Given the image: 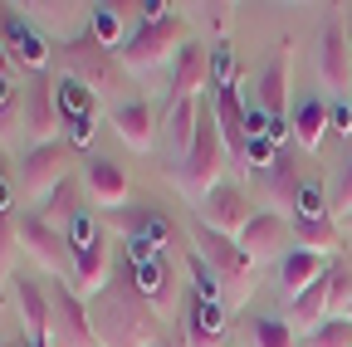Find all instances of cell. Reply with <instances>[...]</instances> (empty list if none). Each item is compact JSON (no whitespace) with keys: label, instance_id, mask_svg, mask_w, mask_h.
<instances>
[{"label":"cell","instance_id":"cell-10","mask_svg":"<svg viewBox=\"0 0 352 347\" xmlns=\"http://www.w3.org/2000/svg\"><path fill=\"white\" fill-rule=\"evenodd\" d=\"M0 39H6V49H10V64L15 69H30V74H50V34H39L20 5H0Z\"/></svg>","mask_w":352,"mask_h":347},{"label":"cell","instance_id":"cell-40","mask_svg":"<svg viewBox=\"0 0 352 347\" xmlns=\"http://www.w3.org/2000/svg\"><path fill=\"white\" fill-rule=\"evenodd\" d=\"M10 196H15V177H10V161L0 157V215H15L10 210Z\"/></svg>","mask_w":352,"mask_h":347},{"label":"cell","instance_id":"cell-29","mask_svg":"<svg viewBox=\"0 0 352 347\" xmlns=\"http://www.w3.org/2000/svg\"><path fill=\"white\" fill-rule=\"evenodd\" d=\"M289 230H294L298 249H314V254L338 245V221H303V215H289Z\"/></svg>","mask_w":352,"mask_h":347},{"label":"cell","instance_id":"cell-49","mask_svg":"<svg viewBox=\"0 0 352 347\" xmlns=\"http://www.w3.org/2000/svg\"><path fill=\"white\" fill-rule=\"evenodd\" d=\"M157 347H171V342H157Z\"/></svg>","mask_w":352,"mask_h":347},{"label":"cell","instance_id":"cell-37","mask_svg":"<svg viewBox=\"0 0 352 347\" xmlns=\"http://www.w3.org/2000/svg\"><path fill=\"white\" fill-rule=\"evenodd\" d=\"M235 83V59H230V45H215L210 49V89H226Z\"/></svg>","mask_w":352,"mask_h":347},{"label":"cell","instance_id":"cell-14","mask_svg":"<svg viewBox=\"0 0 352 347\" xmlns=\"http://www.w3.org/2000/svg\"><path fill=\"white\" fill-rule=\"evenodd\" d=\"M83 191L94 196V205H103V210H122V201L132 196V181L122 177L118 161L88 152V157H83Z\"/></svg>","mask_w":352,"mask_h":347},{"label":"cell","instance_id":"cell-47","mask_svg":"<svg viewBox=\"0 0 352 347\" xmlns=\"http://www.w3.org/2000/svg\"><path fill=\"white\" fill-rule=\"evenodd\" d=\"M342 225H347V230H352V215H347V221H342Z\"/></svg>","mask_w":352,"mask_h":347},{"label":"cell","instance_id":"cell-22","mask_svg":"<svg viewBox=\"0 0 352 347\" xmlns=\"http://www.w3.org/2000/svg\"><path fill=\"white\" fill-rule=\"evenodd\" d=\"M201 108H206V98H182V103L166 108V147H171L176 161H186V152H191V142H196Z\"/></svg>","mask_w":352,"mask_h":347},{"label":"cell","instance_id":"cell-5","mask_svg":"<svg viewBox=\"0 0 352 347\" xmlns=\"http://www.w3.org/2000/svg\"><path fill=\"white\" fill-rule=\"evenodd\" d=\"M182 45H186V20H182V15H162V20H152V25L127 30V45L118 49V59H122L127 74H147V69H157L162 59L182 54Z\"/></svg>","mask_w":352,"mask_h":347},{"label":"cell","instance_id":"cell-32","mask_svg":"<svg viewBox=\"0 0 352 347\" xmlns=\"http://www.w3.org/2000/svg\"><path fill=\"white\" fill-rule=\"evenodd\" d=\"M333 196L318 186V181H303V191H298V201H294V210L289 215H303V221H333V205H328Z\"/></svg>","mask_w":352,"mask_h":347},{"label":"cell","instance_id":"cell-13","mask_svg":"<svg viewBox=\"0 0 352 347\" xmlns=\"http://www.w3.org/2000/svg\"><path fill=\"white\" fill-rule=\"evenodd\" d=\"M196 221L210 225V230H220V235H230V240H240V230L254 221V215H250V196H245L240 186H230V181H220V186L196 205Z\"/></svg>","mask_w":352,"mask_h":347},{"label":"cell","instance_id":"cell-44","mask_svg":"<svg viewBox=\"0 0 352 347\" xmlns=\"http://www.w3.org/2000/svg\"><path fill=\"white\" fill-rule=\"evenodd\" d=\"M0 347H25V337H15V342H0Z\"/></svg>","mask_w":352,"mask_h":347},{"label":"cell","instance_id":"cell-19","mask_svg":"<svg viewBox=\"0 0 352 347\" xmlns=\"http://www.w3.org/2000/svg\"><path fill=\"white\" fill-rule=\"evenodd\" d=\"M132 274H138V289H142V298L157 313H166L176 303V265H171V254H157V259H147V265H132Z\"/></svg>","mask_w":352,"mask_h":347},{"label":"cell","instance_id":"cell-35","mask_svg":"<svg viewBox=\"0 0 352 347\" xmlns=\"http://www.w3.org/2000/svg\"><path fill=\"white\" fill-rule=\"evenodd\" d=\"M303 347H352V318H328L318 328H308Z\"/></svg>","mask_w":352,"mask_h":347},{"label":"cell","instance_id":"cell-30","mask_svg":"<svg viewBox=\"0 0 352 347\" xmlns=\"http://www.w3.org/2000/svg\"><path fill=\"white\" fill-rule=\"evenodd\" d=\"M264 186H270V196H274L279 205H289V210H294V201H298V191H303V186H298L294 161H289L284 152L274 157V166H270V171H264Z\"/></svg>","mask_w":352,"mask_h":347},{"label":"cell","instance_id":"cell-25","mask_svg":"<svg viewBox=\"0 0 352 347\" xmlns=\"http://www.w3.org/2000/svg\"><path fill=\"white\" fill-rule=\"evenodd\" d=\"M59 117L64 122H83V117H94L98 122V93L94 89H83L78 78H59Z\"/></svg>","mask_w":352,"mask_h":347},{"label":"cell","instance_id":"cell-3","mask_svg":"<svg viewBox=\"0 0 352 347\" xmlns=\"http://www.w3.org/2000/svg\"><path fill=\"white\" fill-rule=\"evenodd\" d=\"M59 54V64H64V74L69 78H78L83 89H94L98 98H108V93H118V89H127V69H122V59L108 49V45H98L94 34H74L69 45H59L54 49Z\"/></svg>","mask_w":352,"mask_h":347},{"label":"cell","instance_id":"cell-33","mask_svg":"<svg viewBox=\"0 0 352 347\" xmlns=\"http://www.w3.org/2000/svg\"><path fill=\"white\" fill-rule=\"evenodd\" d=\"M15 117H25V98L15 89V74H0V137H15Z\"/></svg>","mask_w":352,"mask_h":347},{"label":"cell","instance_id":"cell-43","mask_svg":"<svg viewBox=\"0 0 352 347\" xmlns=\"http://www.w3.org/2000/svg\"><path fill=\"white\" fill-rule=\"evenodd\" d=\"M25 347H54L50 337H25Z\"/></svg>","mask_w":352,"mask_h":347},{"label":"cell","instance_id":"cell-1","mask_svg":"<svg viewBox=\"0 0 352 347\" xmlns=\"http://www.w3.org/2000/svg\"><path fill=\"white\" fill-rule=\"evenodd\" d=\"M88 318H94L98 347H157L162 342V313L142 298L132 265L113 269V279L88 298Z\"/></svg>","mask_w":352,"mask_h":347},{"label":"cell","instance_id":"cell-24","mask_svg":"<svg viewBox=\"0 0 352 347\" xmlns=\"http://www.w3.org/2000/svg\"><path fill=\"white\" fill-rule=\"evenodd\" d=\"M323 137H328V103L323 98H303L294 108V142L303 152H318Z\"/></svg>","mask_w":352,"mask_h":347},{"label":"cell","instance_id":"cell-21","mask_svg":"<svg viewBox=\"0 0 352 347\" xmlns=\"http://www.w3.org/2000/svg\"><path fill=\"white\" fill-rule=\"evenodd\" d=\"M323 274H328V259L314 254V249H298V245H294V249L279 259V284H284V298H289V303H294L308 284H318Z\"/></svg>","mask_w":352,"mask_h":347},{"label":"cell","instance_id":"cell-17","mask_svg":"<svg viewBox=\"0 0 352 347\" xmlns=\"http://www.w3.org/2000/svg\"><path fill=\"white\" fill-rule=\"evenodd\" d=\"M201 89H210V54L201 45H182L176 54V69H171V93H166V108L182 103V98H201Z\"/></svg>","mask_w":352,"mask_h":347},{"label":"cell","instance_id":"cell-12","mask_svg":"<svg viewBox=\"0 0 352 347\" xmlns=\"http://www.w3.org/2000/svg\"><path fill=\"white\" fill-rule=\"evenodd\" d=\"M59 127H64V117H59V83H54V74H30V83H25V133L34 142H54Z\"/></svg>","mask_w":352,"mask_h":347},{"label":"cell","instance_id":"cell-34","mask_svg":"<svg viewBox=\"0 0 352 347\" xmlns=\"http://www.w3.org/2000/svg\"><path fill=\"white\" fill-rule=\"evenodd\" d=\"M186 269H191V289H196V298H206V303H220V298H226V289H220L215 269L206 265V259H201L196 249L186 254Z\"/></svg>","mask_w":352,"mask_h":347},{"label":"cell","instance_id":"cell-18","mask_svg":"<svg viewBox=\"0 0 352 347\" xmlns=\"http://www.w3.org/2000/svg\"><path fill=\"white\" fill-rule=\"evenodd\" d=\"M182 333H186L182 347H215L220 337H226V309L191 293V298H186V323H182Z\"/></svg>","mask_w":352,"mask_h":347},{"label":"cell","instance_id":"cell-38","mask_svg":"<svg viewBox=\"0 0 352 347\" xmlns=\"http://www.w3.org/2000/svg\"><path fill=\"white\" fill-rule=\"evenodd\" d=\"M15 249H20L15 215H0V274H6V269H15Z\"/></svg>","mask_w":352,"mask_h":347},{"label":"cell","instance_id":"cell-27","mask_svg":"<svg viewBox=\"0 0 352 347\" xmlns=\"http://www.w3.org/2000/svg\"><path fill=\"white\" fill-rule=\"evenodd\" d=\"M20 10H25L30 25H39V34H44V30H54V34H59V45H69V34H64V30H69V20L83 15L88 5H44V0H34V5H20Z\"/></svg>","mask_w":352,"mask_h":347},{"label":"cell","instance_id":"cell-9","mask_svg":"<svg viewBox=\"0 0 352 347\" xmlns=\"http://www.w3.org/2000/svg\"><path fill=\"white\" fill-rule=\"evenodd\" d=\"M69 166H74V147H69V137L34 142V147L25 152V161H20V186H25V196L44 201L59 181H69Z\"/></svg>","mask_w":352,"mask_h":347},{"label":"cell","instance_id":"cell-6","mask_svg":"<svg viewBox=\"0 0 352 347\" xmlns=\"http://www.w3.org/2000/svg\"><path fill=\"white\" fill-rule=\"evenodd\" d=\"M347 298H352V269L347 265H328V274L318 284H308L294 303H289V328L294 323H308L318 328L328 318H342L347 313Z\"/></svg>","mask_w":352,"mask_h":347},{"label":"cell","instance_id":"cell-36","mask_svg":"<svg viewBox=\"0 0 352 347\" xmlns=\"http://www.w3.org/2000/svg\"><path fill=\"white\" fill-rule=\"evenodd\" d=\"M328 205H333V221H347V215H352V152H347L338 181H333V201Z\"/></svg>","mask_w":352,"mask_h":347},{"label":"cell","instance_id":"cell-4","mask_svg":"<svg viewBox=\"0 0 352 347\" xmlns=\"http://www.w3.org/2000/svg\"><path fill=\"white\" fill-rule=\"evenodd\" d=\"M191 245H196V254L206 259V265L215 269V279H220V289H226V298L230 303H245L250 293H254V259L240 249V240H230V235H220V230H210V225H191Z\"/></svg>","mask_w":352,"mask_h":347},{"label":"cell","instance_id":"cell-26","mask_svg":"<svg viewBox=\"0 0 352 347\" xmlns=\"http://www.w3.org/2000/svg\"><path fill=\"white\" fill-rule=\"evenodd\" d=\"M39 215H44V221H50L54 230H64L69 221H74V215H83V205H78V186H74V177L69 181H59L50 196H44L39 201Z\"/></svg>","mask_w":352,"mask_h":347},{"label":"cell","instance_id":"cell-39","mask_svg":"<svg viewBox=\"0 0 352 347\" xmlns=\"http://www.w3.org/2000/svg\"><path fill=\"white\" fill-rule=\"evenodd\" d=\"M328 133H333V137H352V103H347V98L328 103Z\"/></svg>","mask_w":352,"mask_h":347},{"label":"cell","instance_id":"cell-8","mask_svg":"<svg viewBox=\"0 0 352 347\" xmlns=\"http://www.w3.org/2000/svg\"><path fill=\"white\" fill-rule=\"evenodd\" d=\"M15 230H20V249L34 259V265H44L54 279H69L74 274V254H69L64 230H54L39 210H20L15 215Z\"/></svg>","mask_w":352,"mask_h":347},{"label":"cell","instance_id":"cell-28","mask_svg":"<svg viewBox=\"0 0 352 347\" xmlns=\"http://www.w3.org/2000/svg\"><path fill=\"white\" fill-rule=\"evenodd\" d=\"M88 34L118 54L127 45V34H122V5H94V10H88Z\"/></svg>","mask_w":352,"mask_h":347},{"label":"cell","instance_id":"cell-15","mask_svg":"<svg viewBox=\"0 0 352 347\" xmlns=\"http://www.w3.org/2000/svg\"><path fill=\"white\" fill-rule=\"evenodd\" d=\"M289 235H294V230H289V221H284L279 210H254V221L240 230V249L254 259V265H259V259H274V254L284 259V254H289V249H284Z\"/></svg>","mask_w":352,"mask_h":347},{"label":"cell","instance_id":"cell-48","mask_svg":"<svg viewBox=\"0 0 352 347\" xmlns=\"http://www.w3.org/2000/svg\"><path fill=\"white\" fill-rule=\"evenodd\" d=\"M0 309H6V293H0Z\"/></svg>","mask_w":352,"mask_h":347},{"label":"cell","instance_id":"cell-23","mask_svg":"<svg viewBox=\"0 0 352 347\" xmlns=\"http://www.w3.org/2000/svg\"><path fill=\"white\" fill-rule=\"evenodd\" d=\"M15 303H20V318H25V337H50V293L34 279L15 274Z\"/></svg>","mask_w":352,"mask_h":347},{"label":"cell","instance_id":"cell-7","mask_svg":"<svg viewBox=\"0 0 352 347\" xmlns=\"http://www.w3.org/2000/svg\"><path fill=\"white\" fill-rule=\"evenodd\" d=\"M50 342L54 347H98L88 298H78L69 279H54V289H50Z\"/></svg>","mask_w":352,"mask_h":347},{"label":"cell","instance_id":"cell-42","mask_svg":"<svg viewBox=\"0 0 352 347\" xmlns=\"http://www.w3.org/2000/svg\"><path fill=\"white\" fill-rule=\"evenodd\" d=\"M0 74H15V64H10V49H6V39H0Z\"/></svg>","mask_w":352,"mask_h":347},{"label":"cell","instance_id":"cell-11","mask_svg":"<svg viewBox=\"0 0 352 347\" xmlns=\"http://www.w3.org/2000/svg\"><path fill=\"white\" fill-rule=\"evenodd\" d=\"M318 74L333 89V98H352V39H347L342 15H328L318 34Z\"/></svg>","mask_w":352,"mask_h":347},{"label":"cell","instance_id":"cell-45","mask_svg":"<svg viewBox=\"0 0 352 347\" xmlns=\"http://www.w3.org/2000/svg\"><path fill=\"white\" fill-rule=\"evenodd\" d=\"M342 25H347V39H352V10H347V20H342Z\"/></svg>","mask_w":352,"mask_h":347},{"label":"cell","instance_id":"cell-2","mask_svg":"<svg viewBox=\"0 0 352 347\" xmlns=\"http://www.w3.org/2000/svg\"><path fill=\"white\" fill-rule=\"evenodd\" d=\"M226 161H230V147H226V137H220L215 103L206 98V108H201V127H196V142H191L186 161L176 166V177H182V191H186L191 201H206V196L220 186V171H226Z\"/></svg>","mask_w":352,"mask_h":347},{"label":"cell","instance_id":"cell-46","mask_svg":"<svg viewBox=\"0 0 352 347\" xmlns=\"http://www.w3.org/2000/svg\"><path fill=\"white\" fill-rule=\"evenodd\" d=\"M342 318H352V298H347V313H342Z\"/></svg>","mask_w":352,"mask_h":347},{"label":"cell","instance_id":"cell-41","mask_svg":"<svg viewBox=\"0 0 352 347\" xmlns=\"http://www.w3.org/2000/svg\"><path fill=\"white\" fill-rule=\"evenodd\" d=\"M230 10H235V5H210V10H206V20H210L215 30H226V25H230Z\"/></svg>","mask_w":352,"mask_h":347},{"label":"cell","instance_id":"cell-31","mask_svg":"<svg viewBox=\"0 0 352 347\" xmlns=\"http://www.w3.org/2000/svg\"><path fill=\"white\" fill-rule=\"evenodd\" d=\"M245 333H250L254 347H294V328H289V318H250Z\"/></svg>","mask_w":352,"mask_h":347},{"label":"cell","instance_id":"cell-20","mask_svg":"<svg viewBox=\"0 0 352 347\" xmlns=\"http://www.w3.org/2000/svg\"><path fill=\"white\" fill-rule=\"evenodd\" d=\"M113 127H118V137H122L132 152H147L152 137H157V113H152V103L132 98V103H118V108H113Z\"/></svg>","mask_w":352,"mask_h":347},{"label":"cell","instance_id":"cell-16","mask_svg":"<svg viewBox=\"0 0 352 347\" xmlns=\"http://www.w3.org/2000/svg\"><path fill=\"white\" fill-rule=\"evenodd\" d=\"M289 74H294V39H279V49L270 54V64L259 74V108L270 117L289 113Z\"/></svg>","mask_w":352,"mask_h":347}]
</instances>
